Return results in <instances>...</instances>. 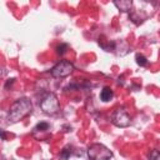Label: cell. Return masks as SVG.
Here are the masks:
<instances>
[{"instance_id": "6da1fadb", "label": "cell", "mask_w": 160, "mask_h": 160, "mask_svg": "<svg viewBox=\"0 0 160 160\" xmlns=\"http://www.w3.org/2000/svg\"><path fill=\"white\" fill-rule=\"evenodd\" d=\"M32 111V104L28 98H21L14 101L8 111V121L9 122H19Z\"/></svg>"}, {"instance_id": "7a4b0ae2", "label": "cell", "mask_w": 160, "mask_h": 160, "mask_svg": "<svg viewBox=\"0 0 160 160\" xmlns=\"http://www.w3.org/2000/svg\"><path fill=\"white\" fill-rule=\"evenodd\" d=\"M39 106L41 111L46 115H54L60 110V104L58 100V96L54 92H48L39 102Z\"/></svg>"}, {"instance_id": "3957f363", "label": "cell", "mask_w": 160, "mask_h": 160, "mask_svg": "<svg viewBox=\"0 0 160 160\" xmlns=\"http://www.w3.org/2000/svg\"><path fill=\"white\" fill-rule=\"evenodd\" d=\"M88 158L89 160H110L112 158V152L105 145L95 142L88 148Z\"/></svg>"}, {"instance_id": "277c9868", "label": "cell", "mask_w": 160, "mask_h": 160, "mask_svg": "<svg viewBox=\"0 0 160 160\" xmlns=\"http://www.w3.org/2000/svg\"><path fill=\"white\" fill-rule=\"evenodd\" d=\"M111 122L118 128H128L131 124V116L124 106H119L111 115Z\"/></svg>"}, {"instance_id": "5b68a950", "label": "cell", "mask_w": 160, "mask_h": 160, "mask_svg": "<svg viewBox=\"0 0 160 160\" xmlns=\"http://www.w3.org/2000/svg\"><path fill=\"white\" fill-rule=\"evenodd\" d=\"M74 71V65L72 62L68 61V60H61L60 62H58L51 70H50V74L52 78H56V79H62V78H66L69 76L70 74H72Z\"/></svg>"}, {"instance_id": "8992f818", "label": "cell", "mask_w": 160, "mask_h": 160, "mask_svg": "<svg viewBox=\"0 0 160 160\" xmlns=\"http://www.w3.org/2000/svg\"><path fill=\"white\" fill-rule=\"evenodd\" d=\"M114 5L118 8V10H120L121 12H128V11H131V8H132V1L131 0H116L114 1Z\"/></svg>"}, {"instance_id": "52a82bcc", "label": "cell", "mask_w": 160, "mask_h": 160, "mask_svg": "<svg viewBox=\"0 0 160 160\" xmlns=\"http://www.w3.org/2000/svg\"><path fill=\"white\" fill-rule=\"evenodd\" d=\"M112 98H114V91H112V89H111V88L105 86V88L100 91V99H101L102 101L108 102V101H110Z\"/></svg>"}, {"instance_id": "ba28073f", "label": "cell", "mask_w": 160, "mask_h": 160, "mask_svg": "<svg viewBox=\"0 0 160 160\" xmlns=\"http://www.w3.org/2000/svg\"><path fill=\"white\" fill-rule=\"evenodd\" d=\"M135 60H136V64H138L139 66H146V65H148V59H146L142 54H136Z\"/></svg>"}, {"instance_id": "9c48e42d", "label": "cell", "mask_w": 160, "mask_h": 160, "mask_svg": "<svg viewBox=\"0 0 160 160\" xmlns=\"http://www.w3.org/2000/svg\"><path fill=\"white\" fill-rule=\"evenodd\" d=\"M49 128H50V125L48 124V122H45V121H41V122H39L36 126H35V131H46V130H49Z\"/></svg>"}, {"instance_id": "30bf717a", "label": "cell", "mask_w": 160, "mask_h": 160, "mask_svg": "<svg viewBox=\"0 0 160 160\" xmlns=\"http://www.w3.org/2000/svg\"><path fill=\"white\" fill-rule=\"evenodd\" d=\"M149 160H160V152L156 149L150 150L149 152Z\"/></svg>"}, {"instance_id": "8fae6325", "label": "cell", "mask_w": 160, "mask_h": 160, "mask_svg": "<svg viewBox=\"0 0 160 160\" xmlns=\"http://www.w3.org/2000/svg\"><path fill=\"white\" fill-rule=\"evenodd\" d=\"M71 155V149H70V146H65L64 149H62V151H61V154H60V156L62 158V159H69V156Z\"/></svg>"}, {"instance_id": "7c38bea8", "label": "cell", "mask_w": 160, "mask_h": 160, "mask_svg": "<svg viewBox=\"0 0 160 160\" xmlns=\"http://www.w3.org/2000/svg\"><path fill=\"white\" fill-rule=\"evenodd\" d=\"M66 49H68V44H60V45H58V48H56V52H58L59 55H64L65 51H66Z\"/></svg>"}, {"instance_id": "4fadbf2b", "label": "cell", "mask_w": 160, "mask_h": 160, "mask_svg": "<svg viewBox=\"0 0 160 160\" xmlns=\"http://www.w3.org/2000/svg\"><path fill=\"white\" fill-rule=\"evenodd\" d=\"M0 138H1L2 140H5V139H6V134H5L2 130H0Z\"/></svg>"}]
</instances>
